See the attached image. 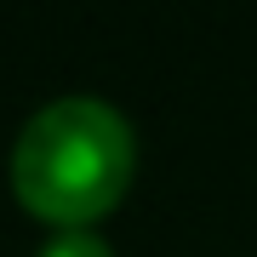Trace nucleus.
Masks as SVG:
<instances>
[{"instance_id": "nucleus-1", "label": "nucleus", "mask_w": 257, "mask_h": 257, "mask_svg": "<svg viewBox=\"0 0 257 257\" xmlns=\"http://www.w3.org/2000/svg\"><path fill=\"white\" fill-rule=\"evenodd\" d=\"M132 126L114 103L92 92H63L40 103L12 143V189L35 217L80 229L109 211L132 183Z\"/></svg>"}, {"instance_id": "nucleus-2", "label": "nucleus", "mask_w": 257, "mask_h": 257, "mask_svg": "<svg viewBox=\"0 0 257 257\" xmlns=\"http://www.w3.org/2000/svg\"><path fill=\"white\" fill-rule=\"evenodd\" d=\"M40 257H114L109 240L92 234V229H57L46 246H40Z\"/></svg>"}]
</instances>
